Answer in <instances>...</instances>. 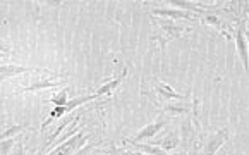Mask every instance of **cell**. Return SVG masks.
Segmentation results:
<instances>
[{
    "instance_id": "cell-19",
    "label": "cell",
    "mask_w": 249,
    "mask_h": 155,
    "mask_svg": "<svg viewBox=\"0 0 249 155\" xmlns=\"http://www.w3.org/2000/svg\"><path fill=\"white\" fill-rule=\"evenodd\" d=\"M114 150L117 152L119 155H144V154H141V152H129V150H124V148H115V147H114Z\"/></svg>"
},
{
    "instance_id": "cell-1",
    "label": "cell",
    "mask_w": 249,
    "mask_h": 155,
    "mask_svg": "<svg viewBox=\"0 0 249 155\" xmlns=\"http://www.w3.org/2000/svg\"><path fill=\"white\" fill-rule=\"evenodd\" d=\"M89 138H91V135L88 133H76L69 140L64 141V143L57 145L48 155H74L77 150H81V148L85 147Z\"/></svg>"
},
{
    "instance_id": "cell-16",
    "label": "cell",
    "mask_w": 249,
    "mask_h": 155,
    "mask_svg": "<svg viewBox=\"0 0 249 155\" xmlns=\"http://www.w3.org/2000/svg\"><path fill=\"white\" fill-rule=\"evenodd\" d=\"M52 103H53L55 107H64L67 102H69V95H67V88H64L62 92H59V93H55L53 97H52V100H50Z\"/></svg>"
},
{
    "instance_id": "cell-7",
    "label": "cell",
    "mask_w": 249,
    "mask_h": 155,
    "mask_svg": "<svg viewBox=\"0 0 249 155\" xmlns=\"http://www.w3.org/2000/svg\"><path fill=\"white\" fill-rule=\"evenodd\" d=\"M155 88H157L158 95H160L161 98H165V100H177V102H182V100L187 98V95H180L179 92H174L172 86L165 85V83H161V81H158Z\"/></svg>"
},
{
    "instance_id": "cell-15",
    "label": "cell",
    "mask_w": 249,
    "mask_h": 155,
    "mask_svg": "<svg viewBox=\"0 0 249 155\" xmlns=\"http://www.w3.org/2000/svg\"><path fill=\"white\" fill-rule=\"evenodd\" d=\"M98 97L93 93V95H88V97H77V98H72V100H69V102L64 105L66 107V112H72L76 107H79V105H83V103H86V102H91V100H96Z\"/></svg>"
},
{
    "instance_id": "cell-20",
    "label": "cell",
    "mask_w": 249,
    "mask_h": 155,
    "mask_svg": "<svg viewBox=\"0 0 249 155\" xmlns=\"http://www.w3.org/2000/svg\"><path fill=\"white\" fill-rule=\"evenodd\" d=\"M12 155H24V145L21 143V141H18L14 147V152H12Z\"/></svg>"
},
{
    "instance_id": "cell-8",
    "label": "cell",
    "mask_w": 249,
    "mask_h": 155,
    "mask_svg": "<svg viewBox=\"0 0 249 155\" xmlns=\"http://www.w3.org/2000/svg\"><path fill=\"white\" fill-rule=\"evenodd\" d=\"M67 81H53V79H41V81L38 83H33L31 86H26V88H22L21 92H18L16 95H19V93H28V92H40V90H45V88H57V86H62L66 85Z\"/></svg>"
},
{
    "instance_id": "cell-6",
    "label": "cell",
    "mask_w": 249,
    "mask_h": 155,
    "mask_svg": "<svg viewBox=\"0 0 249 155\" xmlns=\"http://www.w3.org/2000/svg\"><path fill=\"white\" fill-rule=\"evenodd\" d=\"M151 14L161 16V19H193L195 16L180 9H151Z\"/></svg>"
},
{
    "instance_id": "cell-13",
    "label": "cell",
    "mask_w": 249,
    "mask_h": 155,
    "mask_svg": "<svg viewBox=\"0 0 249 155\" xmlns=\"http://www.w3.org/2000/svg\"><path fill=\"white\" fill-rule=\"evenodd\" d=\"M132 145L136 152H141L144 155H169L165 150H161L160 147H155V145H143V143H129Z\"/></svg>"
},
{
    "instance_id": "cell-3",
    "label": "cell",
    "mask_w": 249,
    "mask_h": 155,
    "mask_svg": "<svg viewBox=\"0 0 249 155\" xmlns=\"http://www.w3.org/2000/svg\"><path fill=\"white\" fill-rule=\"evenodd\" d=\"M167 124H169L167 119H157V121H153V122H150V124L144 126L140 133L136 135L134 138H131L127 143H138V141H143V140H151V138H153L157 133H160L161 129H163Z\"/></svg>"
},
{
    "instance_id": "cell-11",
    "label": "cell",
    "mask_w": 249,
    "mask_h": 155,
    "mask_svg": "<svg viewBox=\"0 0 249 155\" xmlns=\"http://www.w3.org/2000/svg\"><path fill=\"white\" fill-rule=\"evenodd\" d=\"M169 4L176 5L177 9L180 11H193V12H206V9H212V7H203V5L196 4V2H186V0H169Z\"/></svg>"
},
{
    "instance_id": "cell-18",
    "label": "cell",
    "mask_w": 249,
    "mask_h": 155,
    "mask_svg": "<svg viewBox=\"0 0 249 155\" xmlns=\"http://www.w3.org/2000/svg\"><path fill=\"white\" fill-rule=\"evenodd\" d=\"M16 147L14 138H9V140H2L0 141V155H9V152Z\"/></svg>"
},
{
    "instance_id": "cell-14",
    "label": "cell",
    "mask_w": 249,
    "mask_h": 155,
    "mask_svg": "<svg viewBox=\"0 0 249 155\" xmlns=\"http://www.w3.org/2000/svg\"><path fill=\"white\" fill-rule=\"evenodd\" d=\"M191 105L189 103H182V102H176V103H169V105H165L163 111L170 116H180V114H187L191 111Z\"/></svg>"
},
{
    "instance_id": "cell-10",
    "label": "cell",
    "mask_w": 249,
    "mask_h": 155,
    "mask_svg": "<svg viewBox=\"0 0 249 155\" xmlns=\"http://www.w3.org/2000/svg\"><path fill=\"white\" fill-rule=\"evenodd\" d=\"M125 78H127V71L124 69V73L121 74L119 78H115V79H112V81H108V83H105V85H102L98 90H96V93L95 95L96 97H102V95H110V93L114 92V90H117V86L121 85L122 81H124Z\"/></svg>"
},
{
    "instance_id": "cell-5",
    "label": "cell",
    "mask_w": 249,
    "mask_h": 155,
    "mask_svg": "<svg viewBox=\"0 0 249 155\" xmlns=\"http://www.w3.org/2000/svg\"><path fill=\"white\" fill-rule=\"evenodd\" d=\"M157 22L161 26V30L165 31L167 38H180L182 37V31H186L182 26H177L174 21L170 19H161V18H157Z\"/></svg>"
},
{
    "instance_id": "cell-4",
    "label": "cell",
    "mask_w": 249,
    "mask_h": 155,
    "mask_svg": "<svg viewBox=\"0 0 249 155\" xmlns=\"http://www.w3.org/2000/svg\"><path fill=\"white\" fill-rule=\"evenodd\" d=\"M235 45H237L239 57L242 60V66L248 71V41H246V19H242L241 24L237 28V33H235Z\"/></svg>"
},
{
    "instance_id": "cell-9",
    "label": "cell",
    "mask_w": 249,
    "mask_h": 155,
    "mask_svg": "<svg viewBox=\"0 0 249 155\" xmlns=\"http://www.w3.org/2000/svg\"><path fill=\"white\" fill-rule=\"evenodd\" d=\"M179 135L177 133H170V135H165L161 140H157V141H151V145H155V147H160L161 150H174V148H177V145H179Z\"/></svg>"
},
{
    "instance_id": "cell-12",
    "label": "cell",
    "mask_w": 249,
    "mask_h": 155,
    "mask_svg": "<svg viewBox=\"0 0 249 155\" xmlns=\"http://www.w3.org/2000/svg\"><path fill=\"white\" fill-rule=\"evenodd\" d=\"M30 67H22V66H14V64H4L0 66V76H18V74H24L30 73Z\"/></svg>"
},
{
    "instance_id": "cell-17",
    "label": "cell",
    "mask_w": 249,
    "mask_h": 155,
    "mask_svg": "<svg viewBox=\"0 0 249 155\" xmlns=\"http://www.w3.org/2000/svg\"><path fill=\"white\" fill-rule=\"evenodd\" d=\"M24 129H26V126H22V124L9 126V128L5 129L4 133L0 135V141H2V140H9V138L16 136V135H18V133H21V131H24Z\"/></svg>"
},
{
    "instance_id": "cell-2",
    "label": "cell",
    "mask_w": 249,
    "mask_h": 155,
    "mask_svg": "<svg viewBox=\"0 0 249 155\" xmlns=\"http://www.w3.org/2000/svg\"><path fill=\"white\" fill-rule=\"evenodd\" d=\"M229 128H222L218 129L216 133H213L212 136H208L205 143V150H203V155H215L216 152L220 150V147H224V143L229 140Z\"/></svg>"
}]
</instances>
